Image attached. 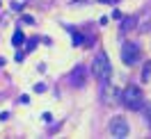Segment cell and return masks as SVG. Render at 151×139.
<instances>
[{"instance_id": "obj_1", "label": "cell", "mask_w": 151, "mask_h": 139, "mask_svg": "<svg viewBox=\"0 0 151 139\" xmlns=\"http://www.w3.org/2000/svg\"><path fill=\"white\" fill-rule=\"evenodd\" d=\"M122 105L126 110H133V112H140L144 107V93H142L140 87L135 84H128L126 89L122 91Z\"/></svg>"}, {"instance_id": "obj_2", "label": "cell", "mask_w": 151, "mask_h": 139, "mask_svg": "<svg viewBox=\"0 0 151 139\" xmlns=\"http://www.w3.org/2000/svg\"><path fill=\"white\" fill-rule=\"evenodd\" d=\"M92 73L101 80V82H105L108 78H110V73H112V66H110V59H108V55H105L103 50H99L94 57V62H92Z\"/></svg>"}, {"instance_id": "obj_3", "label": "cell", "mask_w": 151, "mask_h": 139, "mask_svg": "<svg viewBox=\"0 0 151 139\" xmlns=\"http://www.w3.org/2000/svg\"><path fill=\"white\" fill-rule=\"evenodd\" d=\"M140 48H137V43H131V41H126L122 46V62L126 66H133V64H137L140 62Z\"/></svg>"}, {"instance_id": "obj_4", "label": "cell", "mask_w": 151, "mask_h": 139, "mask_svg": "<svg viewBox=\"0 0 151 139\" xmlns=\"http://www.w3.org/2000/svg\"><path fill=\"white\" fill-rule=\"evenodd\" d=\"M128 121L124 119V116H114L112 121H110V135L117 139H124V137H128Z\"/></svg>"}, {"instance_id": "obj_5", "label": "cell", "mask_w": 151, "mask_h": 139, "mask_svg": "<svg viewBox=\"0 0 151 139\" xmlns=\"http://www.w3.org/2000/svg\"><path fill=\"white\" fill-rule=\"evenodd\" d=\"M85 75H87V68L83 64H78L73 71H71V75H69V82L73 84V87H83V84H85Z\"/></svg>"}, {"instance_id": "obj_6", "label": "cell", "mask_w": 151, "mask_h": 139, "mask_svg": "<svg viewBox=\"0 0 151 139\" xmlns=\"http://www.w3.org/2000/svg\"><path fill=\"white\" fill-rule=\"evenodd\" d=\"M101 98H103V103H114V98H117V91H114L110 84L105 87V82H103V87H101Z\"/></svg>"}, {"instance_id": "obj_7", "label": "cell", "mask_w": 151, "mask_h": 139, "mask_svg": "<svg viewBox=\"0 0 151 139\" xmlns=\"http://www.w3.org/2000/svg\"><path fill=\"white\" fill-rule=\"evenodd\" d=\"M135 25H137V16H126V19L122 21V30H124V32L135 30Z\"/></svg>"}, {"instance_id": "obj_8", "label": "cell", "mask_w": 151, "mask_h": 139, "mask_svg": "<svg viewBox=\"0 0 151 139\" xmlns=\"http://www.w3.org/2000/svg\"><path fill=\"white\" fill-rule=\"evenodd\" d=\"M23 41H25L23 32H21V30H16V32H14V37H12V43H14V48H21V46H23Z\"/></svg>"}, {"instance_id": "obj_9", "label": "cell", "mask_w": 151, "mask_h": 139, "mask_svg": "<svg viewBox=\"0 0 151 139\" xmlns=\"http://www.w3.org/2000/svg\"><path fill=\"white\" fill-rule=\"evenodd\" d=\"M69 32L73 34V43H76V46H83V43H85V37H83L80 32H76L73 28H69Z\"/></svg>"}, {"instance_id": "obj_10", "label": "cell", "mask_w": 151, "mask_h": 139, "mask_svg": "<svg viewBox=\"0 0 151 139\" xmlns=\"http://www.w3.org/2000/svg\"><path fill=\"white\" fill-rule=\"evenodd\" d=\"M142 78H144V80H149V78H151V62H147L144 71H142Z\"/></svg>"}, {"instance_id": "obj_11", "label": "cell", "mask_w": 151, "mask_h": 139, "mask_svg": "<svg viewBox=\"0 0 151 139\" xmlns=\"http://www.w3.org/2000/svg\"><path fill=\"white\" fill-rule=\"evenodd\" d=\"M101 2H108V0H101Z\"/></svg>"}]
</instances>
